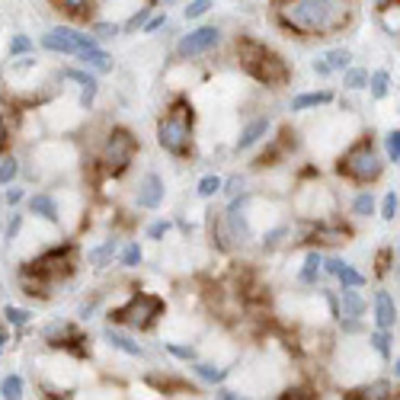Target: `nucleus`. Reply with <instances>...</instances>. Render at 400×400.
<instances>
[{
    "instance_id": "obj_24",
    "label": "nucleus",
    "mask_w": 400,
    "mask_h": 400,
    "mask_svg": "<svg viewBox=\"0 0 400 400\" xmlns=\"http://www.w3.org/2000/svg\"><path fill=\"white\" fill-rule=\"evenodd\" d=\"M387 394H391V384H387V381H374V384H368V387H362V391L349 394V397H362V400H381V397H387Z\"/></svg>"
},
{
    "instance_id": "obj_9",
    "label": "nucleus",
    "mask_w": 400,
    "mask_h": 400,
    "mask_svg": "<svg viewBox=\"0 0 400 400\" xmlns=\"http://www.w3.org/2000/svg\"><path fill=\"white\" fill-rule=\"evenodd\" d=\"M218 39H221V33L215 26H199V29H193L189 36H183L180 45H176V55H180V58L205 55V52H212V48L218 45Z\"/></svg>"
},
{
    "instance_id": "obj_46",
    "label": "nucleus",
    "mask_w": 400,
    "mask_h": 400,
    "mask_svg": "<svg viewBox=\"0 0 400 400\" xmlns=\"http://www.w3.org/2000/svg\"><path fill=\"white\" fill-rule=\"evenodd\" d=\"M144 23H148V10H138V13L129 20V26H125V29H129V33H135V29L144 26Z\"/></svg>"
},
{
    "instance_id": "obj_15",
    "label": "nucleus",
    "mask_w": 400,
    "mask_h": 400,
    "mask_svg": "<svg viewBox=\"0 0 400 400\" xmlns=\"http://www.w3.org/2000/svg\"><path fill=\"white\" fill-rule=\"evenodd\" d=\"M29 212L39 215V218H45V221H52V225H58L61 221L58 202H55L52 195H33V199H29Z\"/></svg>"
},
{
    "instance_id": "obj_39",
    "label": "nucleus",
    "mask_w": 400,
    "mask_h": 400,
    "mask_svg": "<svg viewBox=\"0 0 400 400\" xmlns=\"http://www.w3.org/2000/svg\"><path fill=\"white\" fill-rule=\"evenodd\" d=\"M4 314H7V320L13 323V327H26V323H29V317H33V314H29V310H23V308H7V310H4Z\"/></svg>"
},
{
    "instance_id": "obj_13",
    "label": "nucleus",
    "mask_w": 400,
    "mask_h": 400,
    "mask_svg": "<svg viewBox=\"0 0 400 400\" xmlns=\"http://www.w3.org/2000/svg\"><path fill=\"white\" fill-rule=\"evenodd\" d=\"M266 135H269V119H253V122L247 125L244 131H240V138H237V151L253 148V144L263 141Z\"/></svg>"
},
{
    "instance_id": "obj_41",
    "label": "nucleus",
    "mask_w": 400,
    "mask_h": 400,
    "mask_svg": "<svg viewBox=\"0 0 400 400\" xmlns=\"http://www.w3.org/2000/svg\"><path fill=\"white\" fill-rule=\"evenodd\" d=\"M167 352L176 355V359H186V362L195 359V349L193 346H176V342H167Z\"/></svg>"
},
{
    "instance_id": "obj_35",
    "label": "nucleus",
    "mask_w": 400,
    "mask_h": 400,
    "mask_svg": "<svg viewBox=\"0 0 400 400\" xmlns=\"http://www.w3.org/2000/svg\"><path fill=\"white\" fill-rule=\"evenodd\" d=\"M384 148H387V157H391L394 163H400V131L394 129V131H387V138H384Z\"/></svg>"
},
{
    "instance_id": "obj_27",
    "label": "nucleus",
    "mask_w": 400,
    "mask_h": 400,
    "mask_svg": "<svg viewBox=\"0 0 400 400\" xmlns=\"http://www.w3.org/2000/svg\"><path fill=\"white\" fill-rule=\"evenodd\" d=\"M387 90H391V77H387V71H374L372 74V97L374 99H384Z\"/></svg>"
},
{
    "instance_id": "obj_49",
    "label": "nucleus",
    "mask_w": 400,
    "mask_h": 400,
    "mask_svg": "<svg viewBox=\"0 0 400 400\" xmlns=\"http://www.w3.org/2000/svg\"><path fill=\"white\" fill-rule=\"evenodd\" d=\"M20 225H23V218H20V215H13V218H10V225H7V240H13L16 234H20Z\"/></svg>"
},
{
    "instance_id": "obj_34",
    "label": "nucleus",
    "mask_w": 400,
    "mask_h": 400,
    "mask_svg": "<svg viewBox=\"0 0 400 400\" xmlns=\"http://www.w3.org/2000/svg\"><path fill=\"white\" fill-rule=\"evenodd\" d=\"M397 208H400L397 193H387L384 202H381V218H384V221H394V218H397Z\"/></svg>"
},
{
    "instance_id": "obj_38",
    "label": "nucleus",
    "mask_w": 400,
    "mask_h": 400,
    "mask_svg": "<svg viewBox=\"0 0 400 400\" xmlns=\"http://www.w3.org/2000/svg\"><path fill=\"white\" fill-rule=\"evenodd\" d=\"M346 87L349 90H362V87H368V74L359 71V67H352V71L346 74Z\"/></svg>"
},
{
    "instance_id": "obj_20",
    "label": "nucleus",
    "mask_w": 400,
    "mask_h": 400,
    "mask_svg": "<svg viewBox=\"0 0 400 400\" xmlns=\"http://www.w3.org/2000/svg\"><path fill=\"white\" fill-rule=\"evenodd\" d=\"M320 272H323V256H320V253H308L304 269H301V282L304 285H314L317 279H320Z\"/></svg>"
},
{
    "instance_id": "obj_14",
    "label": "nucleus",
    "mask_w": 400,
    "mask_h": 400,
    "mask_svg": "<svg viewBox=\"0 0 400 400\" xmlns=\"http://www.w3.org/2000/svg\"><path fill=\"white\" fill-rule=\"evenodd\" d=\"M65 77L84 87V93H80V106H84V109H90L93 97H97V77H93V74H87V71H74V67H71V71H65Z\"/></svg>"
},
{
    "instance_id": "obj_25",
    "label": "nucleus",
    "mask_w": 400,
    "mask_h": 400,
    "mask_svg": "<svg viewBox=\"0 0 400 400\" xmlns=\"http://www.w3.org/2000/svg\"><path fill=\"white\" fill-rule=\"evenodd\" d=\"M112 253H116V240H106V244L99 247V250H90V256H87V259H90V263L97 266V269H103V266L112 259Z\"/></svg>"
},
{
    "instance_id": "obj_37",
    "label": "nucleus",
    "mask_w": 400,
    "mask_h": 400,
    "mask_svg": "<svg viewBox=\"0 0 400 400\" xmlns=\"http://www.w3.org/2000/svg\"><path fill=\"white\" fill-rule=\"evenodd\" d=\"M208 10H212V0H193L186 7V20H199V16H205Z\"/></svg>"
},
{
    "instance_id": "obj_54",
    "label": "nucleus",
    "mask_w": 400,
    "mask_h": 400,
    "mask_svg": "<svg viewBox=\"0 0 400 400\" xmlns=\"http://www.w3.org/2000/svg\"><path fill=\"white\" fill-rule=\"evenodd\" d=\"M308 397V391H301V387H295V391H285L282 400H304Z\"/></svg>"
},
{
    "instance_id": "obj_33",
    "label": "nucleus",
    "mask_w": 400,
    "mask_h": 400,
    "mask_svg": "<svg viewBox=\"0 0 400 400\" xmlns=\"http://www.w3.org/2000/svg\"><path fill=\"white\" fill-rule=\"evenodd\" d=\"M352 212H355V215H362V218H368V215L374 212V195H372V193H362V195H355V202H352Z\"/></svg>"
},
{
    "instance_id": "obj_10",
    "label": "nucleus",
    "mask_w": 400,
    "mask_h": 400,
    "mask_svg": "<svg viewBox=\"0 0 400 400\" xmlns=\"http://www.w3.org/2000/svg\"><path fill=\"white\" fill-rule=\"evenodd\" d=\"M163 202V180L157 173H148L138 186V205L141 208H157Z\"/></svg>"
},
{
    "instance_id": "obj_42",
    "label": "nucleus",
    "mask_w": 400,
    "mask_h": 400,
    "mask_svg": "<svg viewBox=\"0 0 400 400\" xmlns=\"http://www.w3.org/2000/svg\"><path fill=\"white\" fill-rule=\"evenodd\" d=\"M33 48V42H29V36H16L13 42H10V55H23Z\"/></svg>"
},
{
    "instance_id": "obj_26",
    "label": "nucleus",
    "mask_w": 400,
    "mask_h": 400,
    "mask_svg": "<svg viewBox=\"0 0 400 400\" xmlns=\"http://www.w3.org/2000/svg\"><path fill=\"white\" fill-rule=\"evenodd\" d=\"M323 61L330 65V71H342V67H349V61H352V55L346 52V48H333V52L323 55Z\"/></svg>"
},
{
    "instance_id": "obj_45",
    "label": "nucleus",
    "mask_w": 400,
    "mask_h": 400,
    "mask_svg": "<svg viewBox=\"0 0 400 400\" xmlns=\"http://www.w3.org/2000/svg\"><path fill=\"white\" fill-rule=\"evenodd\" d=\"M285 234H288V227H276V231H269V234L263 237V247H276L279 240L285 237Z\"/></svg>"
},
{
    "instance_id": "obj_53",
    "label": "nucleus",
    "mask_w": 400,
    "mask_h": 400,
    "mask_svg": "<svg viewBox=\"0 0 400 400\" xmlns=\"http://www.w3.org/2000/svg\"><path fill=\"white\" fill-rule=\"evenodd\" d=\"M314 74H317V77H327V74H333V71H330V65L323 58H317L314 61Z\"/></svg>"
},
{
    "instance_id": "obj_16",
    "label": "nucleus",
    "mask_w": 400,
    "mask_h": 400,
    "mask_svg": "<svg viewBox=\"0 0 400 400\" xmlns=\"http://www.w3.org/2000/svg\"><path fill=\"white\" fill-rule=\"evenodd\" d=\"M349 237V227L346 225H317L314 231H310V240H320V244H342V240Z\"/></svg>"
},
{
    "instance_id": "obj_5",
    "label": "nucleus",
    "mask_w": 400,
    "mask_h": 400,
    "mask_svg": "<svg viewBox=\"0 0 400 400\" xmlns=\"http://www.w3.org/2000/svg\"><path fill=\"white\" fill-rule=\"evenodd\" d=\"M161 314H163V301L157 295H135L129 304L112 310V320L125 323L131 330H148Z\"/></svg>"
},
{
    "instance_id": "obj_51",
    "label": "nucleus",
    "mask_w": 400,
    "mask_h": 400,
    "mask_svg": "<svg viewBox=\"0 0 400 400\" xmlns=\"http://www.w3.org/2000/svg\"><path fill=\"white\" fill-rule=\"evenodd\" d=\"M340 320H342V317H340ZM342 330H346V333H359L362 323L355 320V317H346V320H342Z\"/></svg>"
},
{
    "instance_id": "obj_56",
    "label": "nucleus",
    "mask_w": 400,
    "mask_h": 400,
    "mask_svg": "<svg viewBox=\"0 0 400 400\" xmlns=\"http://www.w3.org/2000/svg\"><path fill=\"white\" fill-rule=\"evenodd\" d=\"M227 193H231V195H237V193H240V176H234V180L227 183Z\"/></svg>"
},
{
    "instance_id": "obj_4",
    "label": "nucleus",
    "mask_w": 400,
    "mask_h": 400,
    "mask_svg": "<svg viewBox=\"0 0 400 400\" xmlns=\"http://www.w3.org/2000/svg\"><path fill=\"white\" fill-rule=\"evenodd\" d=\"M381 170H384V163H381L378 151L372 148V141L352 144V148H349L346 154L340 157V173L349 176V180H355V183H372V180H378Z\"/></svg>"
},
{
    "instance_id": "obj_23",
    "label": "nucleus",
    "mask_w": 400,
    "mask_h": 400,
    "mask_svg": "<svg viewBox=\"0 0 400 400\" xmlns=\"http://www.w3.org/2000/svg\"><path fill=\"white\" fill-rule=\"evenodd\" d=\"M0 397L4 400H20L23 397V378L20 374H7L4 384H0Z\"/></svg>"
},
{
    "instance_id": "obj_18",
    "label": "nucleus",
    "mask_w": 400,
    "mask_h": 400,
    "mask_svg": "<svg viewBox=\"0 0 400 400\" xmlns=\"http://www.w3.org/2000/svg\"><path fill=\"white\" fill-rule=\"evenodd\" d=\"M84 65H90V67H97V71H112V55L109 52H103L99 45H93V48H84V52L77 55Z\"/></svg>"
},
{
    "instance_id": "obj_48",
    "label": "nucleus",
    "mask_w": 400,
    "mask_h": 400,
    "mask_svg": "<svg viewBox=\"0 0 400 400\" xmlns=\"http://www.w3.org/2000/svg\"><path fill=\"white\" fill-rule=\"evenodd\" d=\"M387 266H391V250H381L378 253V269H374V272H378V276H384Z\"/></svg>"
},
{
    "instance_id": "obj_29",
    "label": "nucleus",
    "mask_w": 400,
    "mask_h": 400,
    "mask_svg": "<svg viewBox=\"0 0 400 400\" xmlns=\"http://www.w3.org/2000/svg\"><path fill=\"white\" fill-rule=\"evenodd\" d=\"M221 186H225V183H221L218 176H202V180H199V189H195V193H199L202 199H212V195L221 193Z\"/></svg>"
},
{
    "instance_id": "obj_31",
    "label": "nucleus",
    "mask_w": 400,
    "mask_h": 400,
    "mask_svg": "<svg viewBox=\"0 0 400 400\" xmlns=\"http://www.w3.org/2000/svg\"><path fill=\"white\" fill-rule=\"evenodd\" d=\"M381 13H384V29L391 36H397V29H400V23H397V0L384 4V7H381Z\"/></svg>"
},
{
    "instance_id": "obj_12",
    "label": "nucleus",
    "mask_w": 400,
    "mask_h": 400,
    "mask_svg": "<svg viewBox=\"0 0 400 400\" xmlns=\"http://www.w3.org/2000/svg\"><path fill=\"white\" fill-rule=\"evenodd\" d=\"M247 195H240V199H234L231 202V208H227V225H231V234L237 240H247L250 237V225H247V218H244V205H247Z\"/></svg>"
},
{
    "instance_id": "obj_59",
    "label": "nucleus",
    "mask_w": 400,
    "mask_h": 400,
    "mask_svg": "<svg viewBox=\"0 0 400 400\" xmlns=\"http://www.w3.org/2000/svg\"><path fill=\"white\" fill-rule=\"evenodd\" d=\"M4 342H7V336H4V333H0V349H4Z\"/></svg>"
},
{
    "instance_id": "obj_19",
    "label": "nucleus",
    "mask_w": 400,
    "mask_h": 400,
    "mask_svg": "<svg viewBox=\"0 0 400 400\" xmlns=\"http://www.w3.org/2000/svg\"><path fill=\"white\" fill-rule=\"evenodd\" d=\"M330 99H333V97H330L327 90H320V93H301V97L291 99V109L304 112V109H314V106H327Z\"/></svg>"
},
{
    "instance_id": "obj_1",
    "label": "nucleus",
    "mask_w": 400,
    "mask_h": 400,
    "mask_svg": "<svg viewBox=\"0 0 400 400\" xmlns=\"http://www.w3.org/2000/svg\"><path fill=\"white\" fill-rule=\"evenodd\" d=\"M279 20L291 33L330 36L346 26L349 4L346 0H285L282 7H279Z\"/></svg>"
},
{
    "instance_id": "obj_52",
    "label": "nucleus",
    "mask_w": 400,
    "mask_h": 400,
    "mask_svg": "<svg viewBox=\"0 0 400 400\" xmlns=\"http://www.w3.org/2000/svg\"><path fill=\"white\" fill-rule=\"evenodd\" d=\"M20 202H23V189H13V186H10V189H7V205H20Z\"/></svg>"
},
{
    "instance_id": "obj_58",
    "label": "nucleus",
    "mask_w": 400,
    "mask_h": 400,
    "mask_svg": "<svg viewBox=\"0 0 400 400\" xmlns=\"http://www.w3.org/2000/svg\"><path fill=\"white\" fill-rule=\"evenodd\" d=\"M374 4H378V7H384V4H391V0H374Z\"/></svg>"
},
{
    "instance_id": "obj_22",
    "label": "nucleus",
    "mask_w": 400,
    "mask_h": 400,
    "mask_svg": "<svg viewBox=\"0 0 400 400\" xmlns=\"http://www.w3.org/2000/svg\"><path fill=\"white\" fill-rule=\"evenodd\" d=\"M336 279H340L342 288H362V285H365V276H362V272H355L349 263H342V266H340Z\"/></svg>"
},
{
    "instance_id": "obj_21",
    "label": "nucleus",
    "mask_w": 400,
    "mask_h": 400,
    "mask_svg": "<svg viewBox=\"0 0 400 400\" xmlns=\"http://www.w3.org/2000/svg\"><path fill=\"white\" fill-rule=\"evenodd\" d=\"M106 342H109V346H116V349H122V352H129V355H144L141 352V346H138V342H131L129 336H122V333H116V330H106Z\"/></svg>"
},
{
    "instance_id": "obj_8",
    "label": "nucleus",
    "mask_w": 400,
    "mask_h": 400,
    "mask_svg": "<svg viewBox=\"0 0 400 400\" xmlns=\"http://www.w3.org/2000/svg\"><path fill=\"white\" fill-rule=\"evenodd\" d=\"M42 45L48 48V52H58V55H80L84 48H93L97 45V39L93 36H84L77 33V29H48L45 36H42Z\"/></svg>"
},
{
    "instance_id": "obj_30",
    "label": "nucleus",
    "mask_w": 400,
    "mask_h": 400,
    "mask_svg": "<svg viewBox=\"0 0 400 400\" xmlns=\"http://www.w3.org/2000/svg\"><path fill=\"white\" fill-rule=\"evenodd\" d=\"M16 173H20V163H16L13 157H4V161H0V186H10Z\"/></svg>"
},
{
    "instance_id": "obj_17",
    "label": "nucleus",
    "mask_w": 400,
    "mask_h": 400,
    "mask_svg": "<svg viewBox=\"0 0 400 400\" xmlns=\"http://www.w3.org/2000/svg\"><path fill=\"white\" fill-rule=\"evenodd\" d=\"M340 304H342V317H362L365 314V298H362L355 288H342Z\"/></svg>"
},
{
    "instance_id": "obj_6",
    "label": "nucleus",
    "mask_w": 400,
    "mask_h": 400,
    "mask_svg": "<svg viewBox=\"0 0 400 400\" xmlns=\"http://www.w3.org/2000/svg\"><path fill=\"white\" fill-rule=\"evenodd\" d=\"M71 269H74V247H55V250L42 253L36 263H29L23 279H36L39 285H45V282H55V279L67 276Z\"/></svg>"
},
{
    "instance_id": "obj_11",
    "label": "nucleus",
    "mask_w": 400,
    "mask_h": 400,
    "mask_svg": "<svg viewBox=\"0 0 400 400\" xmlns=\"http://www.w3.org/2000/svg\"><path fill=\"white\" fill-rule=\"evenodd\" d=\"M374 320H378L381 330H391L397 323V308H394L391 291H378L374 295Z\"/></svg>"
},
{
    "instance_id": "obj_43",
    "label": "nucleus",
    "mask_w": 400,
    "mask_h": 400,
    "mask_svg": "<svg viewBox=\"0 0 400 400\" xmlns=\"http://www.w3.org/2000/svg\"><path fill=\"white\" fill-rule=\"evenodd\" d=\"M93 33H97V39H112V36L119 33V26H116V23H99Z\"/></svg>"
},
{
    "instance_id": "obj_7",
    "label": "nucleus",
    "mask_w": 400,
    "mask_h": 400,
    "mask_svg": "<svg viewBox=\"0 0 400 400\" xmlns=\"http://www.w3.org/2000/svg\"><path fill=\"white\" fill-rule=\"evenodd\" d=\"M135 151H138L135 135H131L129 129H116V131L109 135V141H106V151H103V167H106V173H112V176L122 173V170L131 163Z\"/></svg>"
},
{
    "instance_id": "obj_57",
    "label": "nucleus",
    "mask_w": 400,
    "mask_h": 400,
    "mask_svg": "<svg viewBox=\"0 0 400 400\" xmlns=\"http://www.w3.org/2000/svg\"><path fill=\"white\" fill-rule=\"evenodd\" d=\"M154 4H161V7H170V4H176V0H154Z\"/></svg>"
},
{
    "instance_id": "obj_40",
    "label": "nucleus",
    "mask_w": 400,
    "mask_h": 400,
    "mask_svg": "<svg viewBox=\"0 0 400 400\" xmlns=\"http://www.w3.org/2000/svg\"><path fill=\"white\" fill-rule=\"evenodd\" d=\"M138 263H141V247H138V244H129V247L122 250V266H138Z\"/></svg>"
},
{
    "instance_id": "obj_55",
    "label": "nucleus",
    "mask_w": 400,
    "mask_h": 400,
    "mask_svg": "<svg viewBox=\"0 0 400 400\" xmlns=\"http://www.w3.org/2000/svg\"><path fill=\"white\" fill-rule=\"evenodd\" d=\"M218 397H221V400H237L240 394H237V391H231V387H221V391H218Z\"/></svg>"
},
{
    "instance_id": "obj_50",
    "label": "nucleus",
    "mask_w": 400,
    "mask_h": 400,
    "mask_svg": "<svg viewBox=\"0 0 400 400\" xmlns=\"http://www.w3.org/2000/svg\"><path fill=\"white\" fill-rule=\"evenodd\" d=\"M340 266H342V259H323V272H330V276H336L340 272Z\"/></svg>"
},
{
    "instance_id": "obj_32",
    "label": "nucleus",
    "mask_w": 400,
    "mask_h": 400,
    "mask_svg": "<svg viewBox=\"0 0 400 400\" xmlns=\"http://www.w3.org/2000/svg\"><path fill=\"white\" fill-rule=\"evenodd\" d=\"M55 7H61L71 16H84L87 7H90V0H55Z\"/></svg>"
},
{
    "instance_id": "obj_2",
    "label": "nucleus",
    "mask_w": 400,
    "mask_h": 400,
    "mask_svg": "<svg viewBox=\"0 0 400 400\" xmlns=\"http://www.w3.org/2000/svg\"><path fill=\"white\" fill-rule=\"evenodd\" d=\"M237 55H240V67H244L253 80H259V84L279 87V84L288 80V65H285L276 52H269L266 45H259V42L240 39L237 42Z\"/></svg>"
},
{
    "instance_id": "obj_3",
    "label": "nucleus",
    "mask_w": 400,
    "mask_h": 400,
    "mask_svg": "<svg viewBox=\"0 0 400 400\" xmlns=\"http://www.w3.org/2000/svg\"><path fill=\"white\" fill-rule=\"evenodd\" d=\"M157 141H161V148L173 157L189 151V141H193V106H189L186 99L173 103L167 116L161 119V125H157Z\"/></svg>"
},
{
    "instance_id": "obj_47",
    "label": "nucleus",
    "mask_w": 400,
    "mask_h": 400,
    "mask_svg": "<svg viewBox=\"0 0 400 400\" xmlns=\"http://www.w3.org/2000/svg\"><path fill=\"white\" fill-rule=\"evenodd\" d=\"M163 23H167V16H163V13H161V16H154V20L144 23V33H148V36H151V33H157V29H163Z\"/></svg>"
},
{
    "instance_id": "obj_36",
    "label": "nucleus",
    "mask_w": 400,
    "mask_h": 400,
    "mask_svg": "<svg viewBox=\"0 0 400 400\" xmlns=\"http://www.w3.org/2000/svg\"><path fill=\"white\" fill-rule=\"evenodd\" d=\"M372 346H374V352H381L384 359L391 355V336H387V330H378V333H372Z\"/></svg>"
},
{
    "instance_id": "obj_28",
    "label": "nucleus",
    "mask_w": 400,
    "mask_h": 400,
    "mask_svg": "<svg viewBox=\"0 0 400 400\" xmlns=\"http://www.w3.org/2000/svg\"><path fill=\"white\" fill-rule=\"evenodd\" d=\"M195 374H199V378H205V381H225V374H227V368H218V365H208V362H199V365H195Z\"/></svg>"
},
{
    "instance_id": "obj_44",
    "label": "nucleus",
    "mask_w": 400,
    "mask_h": 400,
    "mask_svg": "<svg viewBox=\"0 0 400 400\" xmlns=\"http://www.w3.org/2000/svg\"><path fill=\"white\" fill-rule=\"evenodd\" d=\"M167 231H170V221H157V225L148 227V237H151V240H161Z\"/></svg>"
}]
</instances>
